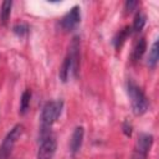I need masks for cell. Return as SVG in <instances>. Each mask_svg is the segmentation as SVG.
I'll return each instance as SVG.
<instances>
[{
	"label": "cell",
	"mask_w": 159,
	"mask_h": 159,
	"mask_svg": "<svg viewBox=\"0 0 159 159\" xmlns=\"http://www.w3.org/2000/svg\"><path fill=\"white\" fill-rule=\"evenodd\" d=\"M24 130V127L21 124H16L4 138L1 145H0V159H7L12 152V148L17 139L21 137Z\"/></svg>",
	"instance_id": "3"
},
{
	"label": "cell",
	"mask_w": 159,
	"mask_h": 159,
	"mask_svg": "<svg viewBox=\"0 0 159 159\" xmlns=\"http://www.w3.org/2000/svg\"><path fill=\"white\" fill-rule=\"evenodd\" d=\"M123 132H124L125 135L130 137V134H132V125L128 122H124V124H123Z\"/></svg>",
	"instance_id": "16"
},
{
	"label": "cell",
	"mask_w": 159,
	"mask_h": 159,
	"mask_svg": "<svg viewBox=\"0 0 159 159\" xmlns=\"http://www.w3.org/2000/svg\"><path fill=\"white\" fill-rule=\"evenodd\" d=\"M145 19H147V17H145L144 14L137 12V15H135V17H134V21H133V26H132V29H133L134 32L142 31V29H143L144 25H145Z\"/></svg>",
	"instance_id": "13"
},
{
	"label": "cell",
	"mask_w": 159,
	"mask_h": 159,
	"mask_svg": "<svg viewBox=\"0 0 159 159\" xmlns=\"http://www.w3.org/2000/svg\"><path fill=\"white\" fill-rule=\"evenodd\" d=\"M152 144H153V135L152 134H148V133H140L138 135L137 142H135L134 150L135 152H139L142 154L148 155V152L150 150Z\"/></svg>",
	"instance_id": "6"
},
{
	"label": "cell",
	"mask_w": 159,
	"mask_h": 159,
	"mask_svg": "<svg viewBox=\"0 0 159 159\" xmlns=\"http://www.w3.org/2000/svg\"><path fill=\"white\" fill-rule=\"evenodd\" d=\"M30 98H31V92L30 89H26L22 96H21V101H20V113L21 114H25L29 109V106H30Z\"/></svg>",
	"instance_id": "14"
},
{
	"label": "cell",
	"mask_w": 159,
	"mask_h": 159,
	"mask_svg": "<svg viewBox=\"0 0 159 159\" xmlns=\"http://www.w3.org/2000/svg\"><path fill=\"white\" fill-rule=\"evenodd\" d=\"M127 91H128V96L130 99V106H132L133 113L135 116L144 114L148 111L149 103H148V99H147L144 92L142 91V88L139 86H137L133 81H128Z\"/></svg>",
	"instance_id": "1"
},
{
	"label": "cell",
	"mask_w": 159,
	"mask_h": 159,
	"mask_svg": "<svg viewBox=\"0 0 159 159\" xmlns=\"http://www.w3.org/2000/svg\"><path fill=\"white\" fill-rule=\"evenodd\" d=\"M158 60H159V50H158V41H155L152 46V48L149 50V56H148V60H147V63L149 67L154 68L158 63Z\"/></svg>",
	"instance_id": "11"
},
{
	"label": "cell",
	"mask_w": 159,
	"mask_h": 159,
	"mask_svg": "<svg viewBox=\"0 0 159 159\" xmlns=\"http://www.w3.org/2000/svg\"><path fill=\"white\" fill-rule=\"evenodd\" d=\"M83 135H84V130L83 127H77L71 137V142H70V150L72 153V155H75L82 147V142H83Z\"/></svg>",
	"instance_id": "7"
},
{
	"label": "cell",
	"mask_w": 159,
	"mask_h": 159,
	"mask_svg": "<svg viewBox=\"0 0 159 159\" xmlns=\"http://www.w3.org/2000/svg\"><path fill=\"white\" fill-rule=\"evenodd\" d=\"M55 152H56V140L48 135L45 139H42L39 147L37 159H52Z\"/></svg>",
	"instance_id": "5"
},
{
	"label": "cell",
	"mask_w": 159,
	"mask_h": 159,
	"mask_svg": "<svg viewBox=\"0 0 159 159\" xmlns=\"http://www.w3.org/2000/svg\"><path fill=\"white\" fill-rule=\"evenodd\" d=\"M138 5V1H132V0H129V1H127L125 2V12L127 14H130L133 10H134V7Z\"/></svg>",
	"instance_id": "15"
},
{
	"label": "cell",
	"mask_w": 159,
	"mask_h": 159,
	"mask_svg": "<svg viewBox=\"0 0 159 159\" xmlns=\"http://www.w3.org/2000/svg\"><path fill=\"white\" fill-rule=\"evenodd\" d=\"M26 30H27V27L24 26V25H16V26L14 27V31H15L16 34H19V35H22L24 32H26Z\"/></svg>",
	"instance_id": "17"
},
{
	"label": "cell",
	"mask_w": 159,
	"mask_h": 159,
	"mask_svg": "<svg viewBox=\"0 0 159 159\" xmlns=\"http://www.w3.org/2000/svg\"><path fill=\"white\" fill-rule=\"evenodd\" d=\"M129 35H130V27L127 26V27H124L123 30H120V31L117 34V36L114 37V46H116V48H119Z\"/></svg>",
	"instance_id": "12"
},
{
	"label": "cell",
	"mask_w": 159,
	"mask_h": 159,
	"mask_svg": "<svg viewBox=\"0 0 159 159\" xmlns=\"http://www.w3.org/2000/svg\"><path fill=\"white\" fill-rule=\"evenodd\" d=\"M71 71H72V60L67 53V56L65 57L63 63H62V66L60 68V78H61L62 82H67Z\"/></svg>",
	"instance_id": "8"
},
{
	"label": "cell",
	"mask_w": 159,
	"mask_h": 159,
	"mask_svg": "<svg viewBox=\"0 0 159 159\" xmlns=\"http://www.w3.org/2000/svg\"><path fill=\"white\" fill-rule=\"evenodd\" d=\"M130 159H147V155L134 150V152H133V154H132V158H130Z\"/></svg>",
	"instance_id": "18"
},
{
	"label": "cell",
	"mask_w": 159,
	"mask_h": 159,
	"mask_svg": "<svg viewBox=\"0 0 159 159\" xmlns=\"http://www.w3.org/2000/svg\"><path fill=\"white\" fill-rule=\"evenodd\" d=\"M81 9L78 6H73L60 21V25L63 30L66 31H71L73 30L81 21Z\"/></svg>",
	"instance_id": "4"
},
{
	"label": "cell",
	"mask_w": 159,
	"mask_h": 159,
	"mask_svg": "<svg viewBox=\"0 0 159 159\" xmlns=\"http://www.w3.org/2000/svg\"><path fill=\"white\" fill-rule=\"evenodd\" d=\"M145 50H147V42H145V40L142 37V39H139V41L135 43V46H134V48H133L132 60H133V61H138V60L143 56V53L145 52Z\"/></svg>",
	"instance_id": "10"
},
{
	"label": "cell",
	"mask_w": 159,
	"mask_h": 159,
	"mask_svg": "<svg viewBox=\"0 0 159 159\" xmlns=\"http://www.w3.org/2000/svg\"><path fill=\"white\" fill-rule=\"evenodd\" d=\"M11 6H12V1L10 0H5L2 4H1V10H0V20H1V24L5 26L9 21V17H10V12H11Z\"/></svg>",
	"instance_id": "9"
},
{
	"label": "cell",
	"mask_w": 159,
	"mask_h": 159,
	"mask_svg": "<svg viewBox=\"0 0 159 159\" xmlns=\"http://www.w3.org/2000/svg\"><path fill=\"white\" fill-rule=\"evenodd\" d=\"M63 107L62 101H50L47 102L41 112V129H42V139L45 137V133L47 129L51 128V125L57 120V118L61 116Z\"/></svg>",
	"instance_id": "2"
}]
</instances>
